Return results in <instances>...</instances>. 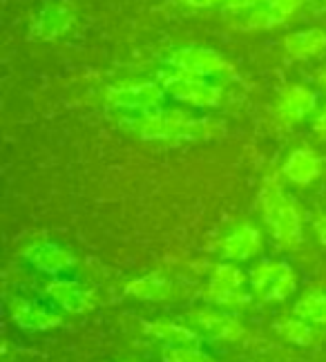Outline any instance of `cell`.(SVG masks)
<instances>
[{
    "instance_id": "obj_1",
    "label": "cell",
    "mask_w": 326,
    "mask_h": 362,
    "mask_svg": "<svg viewBox=\"0 0 326 362\" xmlns=\"http://www.w3.org/2000/svg\"><path fill=\"white\" fill-rule=\"evenodd\" d=\"M127 130L139 134L144 141H197L215 136L219 125L208 119H192L183 110H150L125 123Z\"/></svg>"
},
{
    "instance_id": "obj_2",
    "label": "cell",
    "mask_w": 326,
    "mask_h": 362,
    "mask_svg": "<svg viewBox=\"0 0 326 362\" xmlns=\"http://www.w3.org/2000/svg\"><path fill=\"white\" fill-rule=\"evenodd\" d=\"M262 217L281 248L295 250L302 244V215L297 204L281 188L275 175L264 179L260 192Z\"/></svg>"
},
{
    "instance_id": "obj_3",
    "label": "cell",
    "mask_w": 326,
    "mask_h": 362,
    "mask_svg": "<svg viewBox=\"0 0 326 362\" xmlns=\"http://www.w3.org/2000/svg\"><path fill=\"white\" fill-rule=\"evenodd\" d=\"M248 275L233 262H221L212 269L210 282L206 286V300L223 309H242L252 302V293L246 291Z\"/></svg>"
},
{
    "instance_id": "obj_4",
    "label": "cell",
    "mask_w": 326,
    "mask_h": 362,
    "mask_svg": "<svg viewBox=\"0 0 326 362\" xmlns=\"http://www.w3.org/2000/svg\"><path fill=\"white\" fill-rule=\"evenodd\" d=\"M248 282L252 296L262 302H281L293 296L297 277L291 264L279 259H264L252 267L248 273Z\"/></svg>"
},
{
    "instance_id": "obj_5",
    "label": "cell",
    "mask_w": 326,
    "mask_h": 362,
    "mask_svg": "<svg viewBox=\"0 0 326 362\" xmlns=\"http://www.w3.org/2000/svg\"><path fill=\"white\" fill-rule=\"evenodd\" d=\"M163 86L152 81L121 83V86L105 90V103L119 110H134V112H150L163 101Z\"/></svg>"
},
{
    "instance_id": "obj_6",
    "label": "cell",
    "mask_w": 326,
    "mask_h": 362,
    "mask_svg": "<svg viewBox=\"0 0 326 362\" xmlns=\"http://www.w3.org/2000/svg\"><path fill=\"white\" fill-rule=\"evenodd\" d=\"M175 69H179L181 74L190 76H231L235 69L233 65L226 61L219 52L206 49V47H183L177 49L168 61Z\"/></svg>"
},
{
    "instance_id": "obj_7",
    "label": "cell",
    "mask_w": 326,
    "mask_h": 362,
    "mask_svg": "<svg viewBox=\"0 0 326 362\" xmlns=\"http://www.w3.org/2000/svg\"><path fill=\"white\" fill-rule=\"evenodd\" d=\"M165 94L173 96L175 101L190 103L197 107H215L221 103V88L215 83H208L206 78L190 76V74H170L163 78Z\"/></svg>"
},
{
    "instance_id": "obj_8",
    "label": "cell",
    "mask_w": 326,
    "mask_h": 362,
    "mask_svg": "<svg viewBox=\"0 0 326 362\" xmlns=\"http://www.w3.org/2000/svg\"><path fill=\"white\" fill-rule=\"evenodd\" d=\"M188 320L192 322V329L206 333L212 340H221V342H239L246 336V327L239 322V317L217 311V309H194L188 313Z\"/></svg>"
},
{
    "instance_id": "obj_9",
    "label": "cell",
    "mask_w": 326,
    "mask_h": 362,
    "mask_svg": "<svg viewBox=\"0 0 326 362\" xmlns=\"http://www.w3.org/2000/svg\"><path fill=\"white\" fill-rule=\"evenodd\" d=\"M23 257L47 275H63L76 267V255L56 242H34L23 250Z\"/></svg>"
},
{
    "instance_id": "obj_10",
    "label": "cell",
    "mask_w": 326,
    "mask_h": 362,
    "mask_svg": "<svg viewBox=\"0 0 326 362\" xmlns=\"http://www.w3.org/2000/svg\"><path fill=\"white\" fill-rule=\"evenodd\" d=\"M262 250V233L250 224H239L217 242V255L223 262H246Z\"/></svg>"
},
{
    "instance_id": "obj_11",
    "label": "cell",
    "mask_w": 326,
    "mask_h": 362,
    "mask_svg": "<svg viewBox=\"0 0 326 362\" xmlns=\"http://www.w3.org/2000/svg\"><path fill=\"white\" fill-rule=\"evenodd\" d=\"M9 311L13 322L25 331H50L63 325V317L59 313L34 300H23V298L11 300Z\"/></svg>"
},
{
    "instance_id": "obj_12",
    "label": "cell",
    "mask_w": 326,
    "mask_h": 362,
    "mask_svg": "<svg viewBox=\"0 0 326 362\" xmlns=\"http://www.w3.org/2000/svg\"><path fill=\"white\" fill-rule=\"evenodd\" d=\"M45 296L59 304L63 311L67 313H85L92 309V293L76 280H67V277H56L50 280L45 286Z\"/></svg>"
},
{
    "instance_id": "obj_13",
    "label": "cell",
    "mask_w": 326,
    "mask_h": 362,
    "mask_svg": "<svg viewBox=\"0 0 326 362\" xmlns=\"http://www.w3.org/2000/svg\"><path fill=\"white\" fill-rule=\"evenodd\" d=\"M74 25V7L65 0H52L38 11L34 21V36L42 40H54L63 36Z\"/></svg>"
},
{
    "instance_id": "obj_14",
    "label": "cell",
    "mask_w": 326,
    "mask_h": 362,
    "mask_svg": "<svg viewBox=\"0 0 326 362\" xmlns=\"http://www.w3.org/2000/svg\"><path fill=\"white\" fill-rule=\"evenodd\" d=\"M318 105V96L313 90L304 86H289L284 92L279 94L275 112L279 121L284 123H300L304 117H308Z\"/></svg>"
},
{
    "instance_id": "obj_15",
    "label": "cell",
    "mask_w": 326,
    "mask_h": 362,
    "mask_svg": "<svg viewBox=\"0 0 326 362\" xmlns=\"http://www.w3.org/2000/svg\"><path fill=\"white\" fill-rule=\"evenodd\" d=\"M320 173H322V161L308 148L293 150L284 165H281V175L295 186H308L310 181H315L320 177Z\"/></svg>"
},
{
    "instance_id": "obj_16",
    "label": "cell",
    "mask_w": 326,
    "mask_h": 362,
    "mask_svg": "<svg viewBox=\"0 0 326 362\" xmlns=\"http://www.w3.org/2000/svg\"><path fill=\"white\" fill-rule=\"evenodd\" d=\"M173 291L175 284L173 280L161 273V271H154L148 275H141L136 280H132L130 284L125 286V293L134 298V300H144V302H163L173 298Z\"/></svg>"
},
{
    "instance_id": "obj_17",
    "label": "cell",
    "mask_w": 326,
    "mask_h": 362,
    "mask_svg": "<svg viewBox=\"0 0 326 362\" xmlns=\"http://www.w3.org/2000/svg\"><path fill=\"white\" fill-rule=\"evenodd\" d=\"M146 333L154 340L163 342L165 346H199L202 344L199 331L186 325L173 322V320H154V322H148Z\"/></svg>"
},
{
    "instance_id": "obj_18",
    "label": "cell",
    "mask_w": 326,
    "mask_h": 362,
    "mask_svg": "<svg viewBox=\"0 0 326 362\" xmlns=\"http://www.w3.org/2000/svg\"><path fill=\"white\" fill-rule=\"evenodd\" d=\"M284 49L289 57L297 61L313 59L326 49V32L318 30V27L304 32H293L284 38Z\"/></svg>"
},
{
    "instance_id": "obj_19",
    "label": "cell",
    "mask_w": 326,
    "mask_h": 362,
    "mask_svg": "<svg viewBox=\"0 0 326 362\" xmlns=\"http://www.w3.org/2000/svg\"><path fill=\"white\" fill-rule=\"evenodd\" d=\"M293 313L308 325H326V293L310 291V293L295 302Z\"/></svg>"
},
{
    "instance_id": "obj_20",
    "label": "cell",
    "mask_w": 326,
    "mask_h": 362,
    "mask_svg": "<svg viewBox=\"0 0 326 362\" xmlns=\"http://www.w3.org/2000/svg\"><path fill=\"white\" fill-rule=\"evenodd\" d=\"M277 333L284 340L297 344V346H310L315 340V331L313 327H310L308 322H304V320L300 317H293V320H281V322L275 325Z\"/></svg>"
},
{
    "instance_id": "obj_21",
    "label": "cell",
    "mask_w": 326,
    "mask_h": 362,
    "mask_svg": "<svg viewBox=\"0 0 326 362\" xmlns=\"http://www.w3.org/2000/svg\"><path fill=\"white\" fill-rule=\"evenodd\" d=\"M281 23L284 21H281L277 13H273V9L266 5V7H255L239 27H244V30H271V27H277Z\"/></svg>"
},
{
    "instance_id": "obj_22",
    "label": "cell",
    "mask_w": 326,
    "mask_h": 362,
    "mask_svg": "<svg viewBox=\"0 0 326 362\" xmlns=\"http://www.w3.org/2000/svg\"><path fill=\"white\" fill-rule=\"evenodd\" d=\"M163 362H215V358L202 351L199 346H165Z\"/></svg>"
},
{
    "instance_id": "obj_23",
    "label": "cell",
    "mask_w": 326,
    "mask_h": 362,
    "mask_svg": "<svg viewBox=\"0 0 326 362\" xmlns=\"http://www.w3.org/2000/svg\"><path fill=\"white\" fill-rule=\"evenodd\" d=\"M266 5L271 7L273 13H277L281 21H286V18L293 16L297 9L302 7V0H268Z\"/></svg>"
},
{
    "instance_id": "obj_24",
    "label": "cell",
    "mask_w": 326,
    "mask_h": 362,
    "mask_svg": "<svg viewBox=\"0 0 326 362\" xmlns=\"http://www.w3.org/2000/svg\"><path fill=\"white\" fill-rule=\"evenodd\" d=\"M262 3H268V0H223V11H246L260 7Z\"/></svg>"
},
{
    "instance_id": "obj_25",
    "label": "cell",
    "mask_w": 326,
    "mask_h": 362,
    "mask_svg": "<svg viewBox=\"0 0 326 362\" xmlns=\"http://www.w3.org/2000/svg\"><path fill=\"white\" fill-rule=\"evenodd\" d=\"M313 230H315V235H318L320 244L326 248V215L315 217V221H313Z\"/></svg>"
},
{
    "instance_id": "obj_26",
    "label": "cell",
    "mask_w": 326,
    "mask_h": 362,
    "mask_svg": "<svg viewBox=\"0 0 326 362\" xmlns=\"http://www.w3.org/2000/svg\"><path fill=\"white\" fill-rule=\"evenodd\" d=\"M183 3L194 9H208V7H215V5L223 3V0H183Z\"/></svg>"
},
{
    "instance_id": "obj_27",
    "label": "cell",
    "mask_w": 326,
    "mask_h": 362,
    "mask_svg": "<svg viewBox=\"0 0 326 362\" xmlns=\"http://www.w3.org/2000/svg\"><path fill=\"white\" fill-rule=\"evenodd\" d=\"M313 130L320 132V134H326V107L315 117V121H313Z\"/></svg>"
},
{
    "instance_id": "obj_28",
    "label": "cell",
    "mask_w": 326,
    "mask_h": 362,
    "mask_svg": "<svg viewBox=\"0 0 326 362\" xmlns=\"http://www.w3.org/2000/svg\"><path fill=\"white\" fill-rule=\"evenodd\" d=\"M318 81H320V86L326 90V67H322L320 69V74H318Z\"/></svg>"
}]
</instances>
